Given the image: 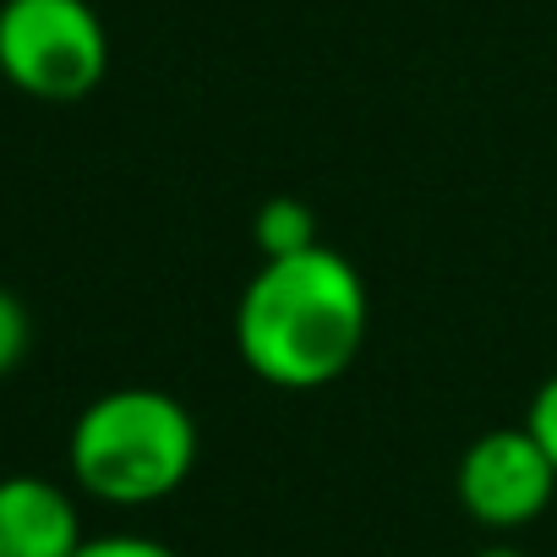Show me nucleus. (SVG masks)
<instances>
[{
  "label": "nucleus",
  "instance_id": "obj_3",
  "mask_svg": "<svg viewBox=\"0 0 557 557\" xmlns=\"http://www.w3.org/2000/svg\"><path fill=\"white\" fill-rule=\"evenodd\" d=\"M110 72V39L88 0H7L0 77L45 104L88 99Z\"/></svg>",
  "mask_w": 557,
  "mask_h": 557
},
{
  "label": "nucleus",
  "instance_id": "obj_5",
  "mask_svg": "<svg viewBox=\"0 0 557 557\" xmlns=\"http://www.w3.org/2000/svg\"><path fill=\"white\" fill-rule=\"evenodd\" d=\"M77 503L45 475L0 481V557H72L83 546Z\"/></svg>",
  "mask_w": 557,
  "mask_h": 557
},
{
  "label": "nucleus",
  "instance_id": "obj_2",
  "mask_svg": "<svg viewBox=\"0 0 557 557\" xmlns=\"http://www.w3.org/2000/svg\"><path fill=\"white\" fill-rule=\"evenodd\" d=\"M72 475L88 497L148 508L197 465V421L164 388H110L72 426Z\"/></svg>",
  "mask_w": 557,
  "mask_h": 557
},
{
  "label": "nucleus",
  "instance_id": "obj_1",
  "mask_svg": "<svg viewBox=\"0 0 557 557\" xmlns=\"http://www.w3.org/2000/svg\"><path fill=\"white\" fill-rule=\"evenodd\" d=\"M367 345V285L345 251L307 246L262 257L235 307V350L251 377L273 388H329Z\"/></svg>",
  "mask_w": 557,
  "mask_h": 557
},
{
  "label": "nucleus",
  "instance_id": "obj_4",
  "mask_svg": "<svg viewBox=\"0 0 557 557\" xmlns=\"http://www.w3.org/2000/svg\"><path fill=\"white\" fill-rule=\"evenodd\" d=\"M459 508L486 530H524L557 497V465L530 426H492L475 437L454 475Z\"/></svg>",
  "mask_w": 557,
  "mask_h": 557
},
{
  "label": "nucleus",
  "instance_id": "obj_9",
  "mask_svg": "<svg viewBox=\"0 0 557 557\" xmlns=\"http://www.w3.org/2000/svg\"><path fill=\"white\" fill-rule=\"evenodd\" d=\"M72 557H175V552L164 541H148V535H94Z\"/></svg>",
  "mask_w": 557,
  "mask_h": 557
},
{
  "label": "nucleus",
  "instance_id": "obj_8",
  "mask_svg": "<svg viewBox=\"0 0 557 557\" xmlns=\"http://www.w3.org/2000/svg\"><path fill=\"white\" fill-rule=\"evenodd\" d=\"M524 426L535 432V443L552 454V465H557V372L535 388V399H530V416H524Z\"/></svg>",
  "mask_w": 557,
  "mask_h": 557
},
{
  "label": "nucleus",
  "instance_id": "obj_6",
  "mask_svg": "<svg viewBox=\"0 0 557 557\" xmlns=\"http://www.w3.org/2000/svg\"><path fill=\"white\" fill-rule=\"evenodd\" d=\"M251 240L262 257H290V251L318 246V219L301 197H268L251 219Z\"/></svg>",
  "mask_w": 557,
  "mask_h": 557
},
{
  "label": "nucleus",
  "instance_id": "obj_7",
  "mask_svg": "<svg viewBox=\"0 0 557 557\" xmlns=\"http://www.w3.org/2000/svg\"><path fill=\"white\" fill-rule=\"evenodd\" d=\"M28 339H34V323H28L23 301L0 285V377H7V372L28 356Z\"/></svg>",
  "mask_w": 557,
  "mask_h": 557
},
{
  "label": "nucleus",
  "instance_id": "obj_10",
  "mask_svg": "<svg viewBox=\"0 0 557 557\" xmlns=\"http://www.w3.org/2000/svg\"><path fill=\"white\" fill-rule=\"evenodd\" d=\"M475 557H524L519 546H486V552H475Z\"/></svg>",
  "mask_w": 557,
  "mask_h": 557
}]
</instances>
